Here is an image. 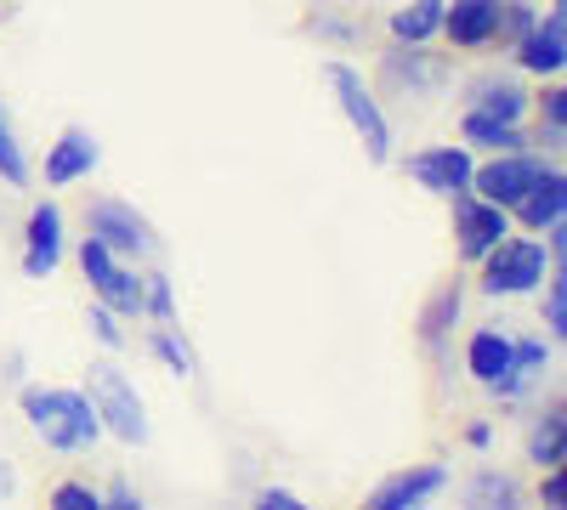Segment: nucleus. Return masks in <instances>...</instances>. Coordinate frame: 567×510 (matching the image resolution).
Segmentation results:
<instances>
[{"instance_id": "1", "label": "nucleus", "mask_w": 567, "mask_h": 510, "mask_svg": "<svg viewBox=\"0 0 567 510\" xmlns=\"http://www.w3.org/2000/svg\"><path fill=\"white\" fill-rule=\"evenodd\" d=\"M23 420L34 426V437L58 454H91L103 443V420L91 408L85 392H69V386H23L18 397Z\"/></svg>"}, {"instance_id": "2", "label": "nucleus", "mask_w": 567, "mask_h": 510, "mask_svg": "<svg viewBox=\"0 0 567 510\" xmlns=\"http://www.w3.org/2000/svg\"><path fill=\"white\" fill-rule=\"evenodd\" d=\"M85 397H91V408H97V420H103V437H120L125 448L148 443V408H142V397H136V386H131L125 368L91 363Z\"/></svg>"}, {"instance_id": "3", "label": "nucleus", "mask_w": 567, "mask_h": 510, "mask_svg": "<svg viewBox=\"0 0 567 510\" xmlns=\"http://www.w3.org/2000/svg\"><path fill=\"white\" fill-rule=\"evenodd\" d=\"M323 80H329V91H336L347 125L358 131L369 165H386V159H392V125H386V114H381V97L363 85V74H358L352 63H323Z\"/></svg>"}, {"instance_id": "4", "label": "nucleus", "mask_w": 567, "mask_h": 510, "mask_svg": "<svg viewBox=\"0 0 567 510\" xmlns=\"http://www.w3.org/2000/svg\"><path fill=\"white\" fill-rule=\"evenodd\" d=\"M550 272V256L539 239H499L483 261H477V284L483 295H534Z\"/></svg>"}, {"instance_id": "5", "label": "nucleus", "mask_w": 567, "mask_h": 510, "mask_svg": "<svg viewBox=\"0 0 567 510\" xmlns=\"http://www.w3.org/2000/svg\"><path fill=\"white\" fill-rule=\"evenodd\" d=\"M85 233L97 244H109L120 261L159 256V233L148 227V216H136V205H125V199H91L85 205Z\"/></svg>"}, {"instance_id": "6", "label": "nucleus", "mask_w": 567, "mask_h": 510, "mask_svg": "<svg viewBox=\"0 0 567 510\" xmlns=\"http://www.w3.org/2000/svg\"><path fill=\"white\" fill-rule=\"evenodd\" d=\"M80 272H85L91 295H97L103 306H114L120 318H142V278H136V267L120 261L109 244H97L91 233L80 239Z\"/></svg>"}, {"instance_id": "7", "label": "nucleus", "mask_w": 567, "mask_h": 510, "mask_svg": "<svg viewBox=\"0 0 567 510\" xmlns=\"http://www.w3.org/2000/svg\"><path fill=\"white\" fill-rule=\"evenodd\" d=\"M545 170V154L539 148H516V154H488L477 170H471V194L477 199H488V205H499V210H511L516 199L528 194V181Z\"/></svg>"}, {"instance_id": "8", "label": "nucleus", "mask_w": 567, "mask_h": 510, "mask_svg": "<svg viewBox=\"0 0 567 510\" xmlns=\"http://www.w3.org/2000/svg\"><path fill=\"white\" fill-rule=\"evenodd\" d=\"M409 181L425 194H437V199H460L471 194V170H477V154H471L465 143H443V148H420L403 159Z\"/></svg>"}, {"instance_id": "9", "label": "nucleus", "mask_w": 567, "mask_h": 510, "mask_svg": "<svg viewBox=\"0 0 567 510\" xmlns=\"http://www.w3.org/2000/svg\"><path fill=\"white\" fill-rule=\"evenodd\" d=\"M454 205V256L465 261V267H477L505 233H511V210H499V205H488V199H477V194H460V199H449Z\"/></svg>"}, {"instance_id": "10", "label": "nucleus", "mask_w": 567, "mask_h": 510, "mask_svg": "<svg viewBox=\"0 0 567 510\" xmlns=\"http://www.w3.org/2000/svg\"><path fill=\"white\" fill-rule=\"evenodd\" d=\"M511 52H516V69H528L534 80H561V69H567V0H550V12L534 18V29Z\"/></svg>"}, {"instance_id": "11", "label": "nucleus", "mask_w": 567, "mask_h": 510, "mask_svg": "<svg viewBox=\"0 0 567 510\" xmlns=\"http://www.w3.org/2000/svg\"><path fill=\"white\" fill-rule=\"evenodd\" d=\"M550 363H556V341H545V335H511V368L488 392L499 397V408H523L534 397V386L545 381Z\"/></svg>"}, {"instance_id": "12", "label": "nucleus", "mask_w": 567, "mask_h": 510, "mask_svg": "<svg viewBox=\"0 0 567 510\" xmlns=\"http://www.w3.org/2000/svg\"><path fill=\"white\" fill-rule=\"evenodd\" d=\"M449 63L437 58V52H425V45H392L386 52V63H381V85H392V91H403V97H437V91L449 85Z\"/></svg>"}, {"instance_id": "13", "label": "nucleus", "mask_w": 567, "mask_h": 510, "mask_svg": "<svg viewBox=\"0 0 567 510\" xmlns=\"http://www.w3.org/2000/svg\"><path fill=\"white\" fill-rule=\"evenodd\" d=\"M499 23H505V0H449L437 34H449L454 52H488L499 40Z\"/></svg>"}, {"instance_id": "14", "label": "nucleus", "mask_w": 567, "mask_h": 510, "mask_svg": "<svg viewBox=\"0 0 567 510\" xmlns=\"http://www.w3.org/2000/svg\"><path fill=\"white\" fill-rule=\"evenodd\" d=\"M511 221L528 227V233H545V227L567 221V170L545 159V170L528 181V194L511 205Z\"/></svg>"}, {"instance_id": "15", "label": "nucleus", "mask_w": 567, "mask_h": 510, "mask_svg": "<svg viewBox=\"0 0 567 510\" xmlns=\"http://www.w3.org/2000/svg\"><path fill=\"white\" fill-rule=\"evenodd\" d=\"M63 261V210L52 199H40L29 210V227H23V278H52Z\"/></svg>"}, {"instance_id": "16", "label": "nucleus", "mask_w": 567, "mask_h": 510, "mask_svg": "<svg viewBox=\"0 0 567 510\" xmlns=\"http://www.w3.org/2000/svg\"><path fill=\"white\" fill-rule=\"evenodd\" d=\"M103 148L97 136H91L85 125H69L52 148H45V188H74V181H85L91 170H97Z\"/></svg>"}, {"instance_id": "17", "label": "nucleus", "mask_w": 567, "mask_h": 510, "mask_svg": "<svg viewBox=\"0 0 567 510\" xmlns=\"http://www.w3.org/2000/svg\"><path fill=\"white\" fill-rule=\"evenodd\" d=\"M443 488H449V466H409L369 493V510H414L425 499H437Z\"/></svg>"}, {"instance_id": "18", "label": "nucleus", "mask_w": 567, "mask_h": 510, "mask_svg": "<svg viewBox=\"0 0 567 510\" xmlns=\"http://www.w3.org/2000/svg\"><path fill=\"white\" fill-rule=\"evenodd\" d=\"M465 108H477V114H494V119L523 125V119H528V108H534V97H528V91L516 85L511 74H483L477 85H471Z\"/></svg>"}, {"instance_id": "19", "label": "nucleus", "mask_w": 567, "mask_h": 510, "mask_svg": "<svg viewBox=\"0 0 567 510\" xmlns=\"http://www.w3.org/2000/svg\"><path fill=\"white\" fill-rule=\"evenodd\" d=\"M460 143H465L471 154H516V148H534L523 125L494 119V114H477V108H465V119H460Z\"/></svg>"}, {"instance_id": "20", "label": "nucleus", "mask_w": 567, "mask_h": 510, "mask_svg": "<svg viewBox=\"0 0 567 510\" xmlns=\"http://www.w3.org/2000/svg\"><path fill=\"white\" fill-rule=\"evenodd\" d=\"M528 459H534L539 471H550V466H561V459H567V403L561 397H550L534 414V426H528Z\"/></svg>"}, {"instance_id": "21", "label": "nucleus", "mask_w": 567, "mask_h": 510, "mask_svg": "<svg viewBox=\"0 0 567 510\" xmlns=\"http://www.w3.org/2000/svg\"><path fill=\"white\" fill-rule=\"evenodd\" d=\"M465 368H471V381H477V386H494L511 368V335L505 330H477L465 341Z\"/></svg>"}, {"instance_id": "22", "label": "nucleus", "mask_w": 567, "mask_h": 510, "mask_svg": "<svg viewBox=\"0 0 567 510\" xmlns=\"http://www.w3.org/2000/svg\"><path fill=\"white\" fill-rule=\"evenodd\" d=\"M528 143L539 154H556L567 143V85L561 80H545V91H539V125H534Z\"/></svg>"}, {"instance_id": "23", "label": "nucleus", "mask_w": 567, "mask_h": 510, "mask_svg": "<svg viewBox=\"0 0 567 510\" xmlns=\"http://www.w3.org/2000/svg\"><path fill=\"white\" fill-rule=\"evenodd\" d=\"M443 7H449V0H409V7H398V12H392V40H403V45L437 40V29H443Z\"/></svg>"}, {"instance_id": "24", "label": "nucleus", "mask_w": 567, "mask_h": 510, "mask_svg": "<svg viewBox=\"0 0 567 510\" xmlns=\"http://www.w3.org/2000/svg\"><path fill=\"white\" fill-rule=\"evenodd\" d=\"M460 306H465V290H460V278H454V284H443L432 301H425V312H420V341H425V346H443V335L460 323Z\"/></svg>"}, {"instance_id": "25", "label": "nucleus", "mask_w": 567, "mask_h": 510, "mask_svg": "<svg viewBox=\"0 0 567 510\" xmlns=\"http://www.w3.org/2000/svg\"><path fill=\"white\" fill-rule=\"evenodd\" d=\"M148 352L171 368V375H194V368H199V357H194V346H187L182 341V330H176V323H154V335H148Z\"/></svg>"}, {"instance_id": "26", "label": "nucleus", "mask_w": 567, "mask_h": 510, "mask_svg": "<svg viewBox=\"0 0 567 510\" xmlns=\"http://www.w3.org/2000/svg\"><path fill=\"white\" fill-rule=\"evenodd\" d=\"M0 181H7V188H29V154L18 143L7 108H0Z\"/></svg>"}, {"instance_id": "27", "label": "nucleus", "mask_w": 567, "mask_h": 510, "mask_svg": "<svg viewBox=\"0 0 567 510\" xmlns=\"http://www.w3.org/2000/svg\"><path fill=\"white\" fill-rule=\"evenodd\" d=\"M539 290H545V318L539 323H545L550 341H561L567 335V267H550Z\"/></svg>"}, {"instance_id": "28", "label": "nucleus", "mask_w": 567, "mask_h": 510, "mask_svg": "<svg viewBox=\"0 0 567 510\" xmlns=\"http://www.w3.org/2000/svg\"><path fill=\"white\" fill-rule=\"evenodd\" d=\"M142 318L176 323V290H171V278H165V272H148V278H142Z\"/></svg>"}, {"instance_id": "29", "label": "nucleus", "mask_w": 567, "mask_h": 510, "mask_svg": "<svg viewBox=\"0 0 567 510\" xmlns=\"http://www.w3.org/2000/svg\"><path fill=\"white\" fill-rule=\"evenodd\" d=\"M465 493H471V504H516V482L505 471H477Z\"/></svg>"}, {"instance_id": "30", "label": "nucleus", "mask_w": 567, "mask_h": 510, "mask_svg": "<svg viewBox=\"0 0 567 510\" xmlns=\"http://www.w3.org/2000/svg\"><path fill=\"white\" fill-rule=\"evenodd\" d=\"M534 18H539V7L534 0H505V23H499V45H516L528 29H534Z\"/></svg>"}, {"instance_id": "31", "label": "nucleus", "mask_w": 567, "mask_h": 510, "mask_svg": "<svg viewBox=\"0 0 567 510\" xmlns=\"http://www.w3.org/2000/svg\"><path fill=\"white\" fill-rule=\"evenodd\" d=\"M52 510H103V493L91 482H58L52 488Z\"/></svg>"}, {"instance_id": "32", "label": "nucleus", "mask_w": 567, "mask_h": 510, "mask_svg": "<svg viewBox=\"0 0 567 510\" xmlns=\"http://www.w3.org/2000/svg\"><path fill=\"white\" fill-rule=\"evenodd\" d=\"M85 323H91V335H97L109 352H120V346H125V330H120V312H114V306H103V301H97Z\"/></svg>"}, {"instance_id": "33", "label": "nucleus", "mask_w": 567, "mask_h": 510, "mask_svg": "<svg viewBox=\"0 0 567 510\" xmlns=\"http://www.w3.org/2000/svg\"><path fill=\"white\" fill-rule=\"evenodd\" d=\"M103 510H142V493L120 477V482H109V493H103Z\"/></svg>"}, {"instance_id": "34", "label": "nucleus", "mask_w": 567, "mask_h": 510, "mask_svg": "<svg viewBox=\"0 0 567 510\" xmlns=\"http://www.w3.org/2000/svg\"><path fill=\"white\" fill-rule=\"evenodd\" d=\"M539 504H550V510H561V504H567V477H561V466H550V471H545Z\"/></svg>"}, {"instance_id": "35", "label": "nucleus", "mask_w": 567, "mask_h": 510, "mask_svg": "<svg viewBox=\"0 0 567 510\" xmlns=\"http://www.w3.org/2000/svg\"><path fill=\"white\" fill-rule=\"evenodd\" d=\"M256 504H261V510H307L290 488H261V493H256Z\"/></svg>"}, {"instance_id": "36", "label": "nucleus", "mask_w": 567, "mask_h": 510, "mask_svg": "<svg viewBox=\"0 0 567 510\" xmlns=\"http://www.w3.org/2000/svg\"><path fill=\"white\" fill-rule=\"evenodd\" d=\"M465 448H477V454L494 448V426H488V420H471V426H465Z\"/></svg>"}, {"instance_id": "37", "label": "nucleus", "mask_w": 567, "mask_h": 510, "mask_svg": "<svg viewBox=\"0 0 567 510\" xmlns=\"http://www.w3.org/2000/svg\"><path fill=\"white\" fill-rule=\"evenodd\" d=\"M312 34H323V40H352V29H347L341 18H323V12L312 18Z\"/></svg>"}, {"instance_id": "38", "label": "nucleus", "mask_w": 567, "mask_h": 510, "mask_svg": "<svg viewBox=\"0 0 567 510\" xmlns=\"http://www.w3.org/2000/svg\"><path fill=\"white\" fill-rule=\"evenodd\" d=\"M12 488H18V477H12V466H0V499H7Z\"/></svg>"}]
</instances>
